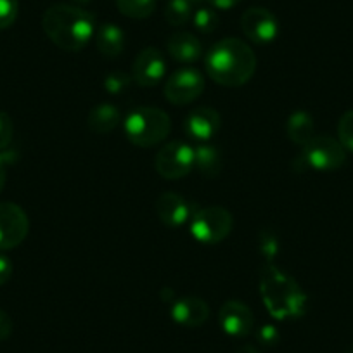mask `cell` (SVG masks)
<instances>
[{
	"instance_id": "obj_1",
	"label": "cell",
	"mask_w": 353,
	"mask_h": 353,
	"mask_svg": "<svg viewBox=\"0 0 353 353\" xmlns=\"http://www.w3.org/2000/svg\"><path fill=\"white\" fill-rule=\"evenodd\" d=\"M205 68L215 83L241 87L253 78L256 71V56L243 40L223 39L208 50Z\"/></svg>"
},
{
	"instance_id": "obj_2",
	"label": "cell",
	"mask_w": 353,
	"mask_h": 353,
	"mask_svg": "<svg viewBox=\"0 0 353 353\" xmlns=\"http://www.w3.org/2000/svg\"><path fill=\"white\" fill-rule=\"evenodd\" d=\"M42 28L50 42L61 50L78 52L94 37L96 18L78 6L56 4L43 14Z\"/></svg>"
},
{
	"instance_id": "obj_3",
	"label": "cell",
	"mask_w": 353,
	"mask_h": 353,
	"mask_svg": "<svg viewBox=\"0 0 353 353\" xmlns=\"http://www.w3.org/2000/svg\"><path fill=\"white\" fill-rule=\"evenodd\" d=\"M260 294L265 308L277 321L300 319L307 312V294L300 284L274 263L260 272Z\"/></svg>"
},
{
	"instance_id": "obj_4",
	"label": "cell",
	"mask_w": 353,
	"mask_h": 353,
	"mask_svg": "<svg viewBox=\"0 0 353 353\" xmlns=\"http://www.w3.org/2000/svg\"><path fill=\"white\" fill-rule=\"evenodd\" d=\"M123 130L128 141L137 148H152L168 137L172 120L163 110L141 106L128 114Z\"/></svg>"
},
{
	"instance_id": "obj_5",
	"label": "cell",
	"mask_w": 353,
	"mask_h": 353,
	"mask_svg": "<svg viewBox=\"0 0 353 353\" xmlns=\"http://www.w3.org/2000/svg\"><path fill=\"white\" fill-rule=\"evenodd\" d=\"M234 225L232 215L222 206H206L191 216V234L203 244L222 243Z\"/></svg>"
},
{
	"instance_id": "obj_6",
	"label": "cell",
	"mask_w": 353,
	"mask_h": 353,
	"mask_svg": "<svg viewBox=\"0 0 353 353\" xmlns=\"http://www.w3.org/2000/svg\"><path fill=\"white\" fill-rule=\"evenodd\" d=\"M301 159L307 168L327 172V170L341 168L345 165L346 152L341 142L336 139L327 137V135H315L308 144L303 145Z\"/></svg>"
},
{
	"instance_id": "obj_7",
	"label": "cell",
	"mask_w": 353,
	"mask_h": 353,
	"mask_svg": "<svg viewBox=\"0 0 353 353\" xmlns=\"http://www.w3.org/2000/svg\"><path fill=\"white\" fill-rule=\"evenodd\" d=\"M194 166V149L181 141L163 145L154 158V168L166 181H176L188 175Z\"/></svg>"
},
{
	"instance_id": "obj_8",
	"label": "cell",
	"mask_w": 353,
	"mask_h": 353,
	"mask_svg": "<svg viewBox=\"0 0 353 353\" xmlns=\"http://www.w3.org/2000/svg\"><path fill=\"white\" fill-rule=\"evenodd\" d=\"M205 90V78L192 68L179 70L166 80L165 97L175 106H185L198 99Z\"/></svg>"
},
{
	"instance_id": "obj_9",
	"label": "cell",
	"mask_w": 353,
	"mask_h": 353,
	"mask_svg": "<svg viewBox=\"0 0 353 353\" xmlns=\"http://www.w3.org/2000/svg\"><path fill=\"white\" fill-rule=\"evenodd\" d=\"M30 230L25 210L16 203H0V251L12 250L26 239Z\"/></svg>"
},
{
	"instance_id": "obj_10",
	"label": "cell",
	"mask_w": 353,
	"mask_h": 353,
	"mask_svg": "<svg viewBox=\"0 0 353 353\" xmlns=\"http://www.w3.org/2000/svg\"><path fill=\"white\" fill-rule=\"evenodd\" d=\"M241 28L251 42L270 43L277 39L279 23L269 9L250 8L241 16Z\"/></svg>"
},
{
	"instance_id": "obj_11",
	"label": "cell",
	"mask_w": 353,
	"mask_h": 353,
	"mask_svg": "<svg viewBox=\"0 0 353 353\" xmlns=\"http://www.w3.org/2000/svg\"><path fill=\"white\" fill-rule=\"evenodd\" d=\"M166 71L165 57L156 47H148L137 54L132 66V80L141 87H154L163 80Z\"/></svg>"
},
{
	"instance_id": "obj_12",
	"label": "cell",
	"mask_w": 353,
	"mask_h": 353,
	"mask_svg": "<svg viewBox=\"0 0 353 353\" xmlns=\"http://www.w3.org/2000/svg\"><path fill=\"white\" fill-rule=\"evenodd\" d=\"M219 322L229 336L243 338L253 331L254 317L248 305L237 300H229L222 305L219 312Z\"/></svg>"
},
{
	"instance_id": "obj_13",
	"label": "cell",
	"mask_w": 353,
	"mask_h": 353,
	"mask_svg": "<svg viewBox=\"0 0 353 353\" xmlns=\"http://www.w3.org/2000/svg\"><path fill=\"white\" fill-rule=\"evenodd\" d=\"M210 317V307L205 300L196 296L179 298L172 305V319L184 327H199Z\"/></svg>"
},
{
	"instance_id": "obj_14",
	"label": "cell",
	"mask_w": 353,
	"mask_h": 353,
	"mask_svg": "<svg viewBox=\"0 0 353 353\" xmlns=\"http://www.w3.org/2000/svg\"><path fill=\"white\" fill-rule=\"evenodd\" d=\"M185 132L196 141H210L220 128V113L213 108H196L185 118Z\"/></svg>"
},
{
	"instance_id": "obj_15",
	"label": "cell",
	"mask_w": 353,
	"mask_h": 353,
	"mask_svg": "<svg viewBox=\"0 0 353 353\" xmlns=\"http://www.w3.org/2000/svg\"><path fill=\"white\" fill-rule=\"evenodd\" d=\"M156 215L165 225L168 227H181L184 225L191 215V206L175 192H165L156 201ZM192 216V215H191Z\"/></svg>"
},
{
	"instance_id": "obj_16",
	"label": "cell",
	"mask_w": 353,
	"mask_h": 353,
	"mask_svg": "<svg viewBox=\"0 0 353 353\" xmlns=\"http://www.w3.org/2000/svg\"><path fill=\"white\" fill-rule=\"evenodd\" d=\"M166 50L179 63H196L203 56V46L199 39L191 33H175L166 42Z\"/></svg>"
},
{
	"instance_id": "obj_17",
	"label": "cell",
	"mask_w": 353,
	"mask_h": 353,
	"mask_svg": "<svg viewBox=\"0 0 353 353\" xmlns=\"http://www.w3.org/2000/svg\"><path fill=\"white\" fill-rule=\"evenodd\" d=\"M120 121H121V113L118 111V108L108 103H103L99 104V106L92 108L87 118L88 128H90L94 134H99V135L111 134V132L120 125Z\"/></svg>"
},
{
	"instance_id": "obj_18",
	"label": "cell",
	"mask_w": 353,
	"mask_h": 353,
	"mask_svg": "<svg viewBox=\"0 0 353 353\" xmlns=\"http://www.w3.org/2000/svg\"><path fill=\"white\" fill-rule=\"evenodd\" d=\"M96 47L103 56L118 57L125 49V33L114 23H106L96 32Z\"/></svg>"
},
{
	"instance_id": "obj_19",
	"label": "cell",
	"mask_w": 353,
	"mask_h": 353,
	"mask_svg": "<svg viewBox=\"0 0 353 353\" xmlns=\"http://www.w3.org/2000/svg\"><path fill=\"white\" fill-rule=\"evenodd\" d=\"M286 134L291 142L298 145H305L315 137V125L314 120L305 111H294L286 123Z\"/></svg>"
},
{
	"instance_id": "obj_20",
	"label": "cell",
	"mask_w": 353,
	"mask_h": 353,
	"mask_svg": "<svg viewBox=\"0 0 353 353\" xmlns=\"http://www.w3.org/2000/svg\"><path fill=\"white\" fill-rule=\"evenodd\" d=\"M194 166L208 179H215L220 175L223 166L222 152L215 145H199L194 149Z\"/></svg>"
},
{
	"instance_id": "obj_21",
	"label": "cell",
	"mask_w": 353,
	"mask_h": 353,
	"mask_svg": "<svg viewBox=\"0 0 353 353\" xmlns=\"http://www.w3.org/2000/svg\"><path fill=\"white\" fill-rule=\"evenodd\" d=\"M117 8L130 19H148L156 11V0H117Z\"/></svg>"
},
{
	"instance_id": "obj_22",
	"label": "cell",
	"mask_w": 353,
	"mask_h": 353,
	"mask_svg": "<svg viewBox=\"0 0 353 353\" xmlns=\"http://www.w3.org/2000/svg\"><path fill=\"white\" fill-rule=\"evenodd\" d=\"M165 19L172 26H182L192 18V4L189 0H166Z\"/></svg>"
},
{
	"instance_id": "obj_23",
	"label": "cell",
	"mask_w": 353,
	"mask_h": 353,
	"mask_svg": "<svg viewBox=\"0 0 353 353\" xmlns=\"http://www.w3.org/2000/svg\"><path fill=\"white\" fill-rule=\"evenodd\" d=\"M192 21H194L196 30L201 33H213L219 28V14L213 8H201L192 14Z\"/></svg>"
},
{
	"instance_id": "obj_24",
	"label": "cell",
	"mask_w": 353,
	"mask_h": 353,
	"mask_svg": "<svg viewBox=\"0 0 353 353\" xmlns=\"http://www.w3.org/2000/svg\"><path fill=\"white\" fill-rule=\"evenodd\" d=\"M132 74L125 73V71H113L106 77L104 80V88L108 92L113 94V96H118V94H123L132 83Z\"/></svg>"
},
{
	"instance_id": "obj_25",
	"label": "cell",
	"mask_w": 353,
	"mask_h": 353,
	"mask_svg": "<svg viewBox=\"0 0 353 353\" xmlns=\"http://www.w3.org/2000/svg\"><path fill=\"white\" fill-rule=\"evenodd\" d=\"M339 142L345 149L353 151V110L346 111L338 123Z\"/></svg>"
},
{
	"instance_id": "obj_26",
	"label": "cell",
	"mask_w": 353,
	"mask_h": 353,
	"mask_svg": "<svg viewBox=\"0 0 353 353\" xmlns=\"http://www.w3.org/2000/svg\"><path fill=\"white\" fill-rule=\"evenodd\" d=\"M18 0H0V30L11 28L18 19Z\"/></svg>"
},
{
	"instance_id": "obj_27",
	"label": "cell",
	"mask_w": 353,
	"mask_h": 353,
	"mask_svg": "<svg viewBox=\"0 0 353 353\" xmlns=\"http://www.w3.org/2000/svg\"><path fill=\"white\" fill-rule=\"evenodd\" d=\"M258 241H260V251L267 260H272L274 256L277 254V250H279V243H277V237L274 232H260L258 236Z\"/></svg>"
},
{
	"instance_id": "obj_28",
	"label": "cell",
	"mask_w": 353,
	"mask_h": 353,
	"mask_svg": "<svg viewBox=\"0 0 353 353\" xmlns=\"http://www.w3.org/2000/svg\"><path fill=\"white\" fill-rule=\"evenodd\" d=\"M12 135H14V125H12L11 117L0 111V151H6L9 148Z\"/></svg>"
},
{
	"instance_id": "obj_29",
	"label": "cell",
	"mask_w": 353,
	"mask_h": 353,
	"mask_svg": "<svg viewBox=\"0 0 353 353\" xmlns=\"http://www.w3.org/2000/svg\"><path fill=\"white\" fill-rule=\"evenodd\" d=\"M256 339L261 346H265V348H270V346H276L277 343H279L281 336H279V331H277L274 325L267 324V325H261V327L258 329Z\"/></svg>"
},
{
	"instance_id": "obj_30",
	"label": "cell",
	"mask_w": 353,
	"mask_h": 353,
	"mask_svg": "<svg viewBox=\"0 0 353 353\" xmlns=\"http://www.w3.org/2000/svg\"><path fill=\"white\" fill-rule=\"evenodd\" d=\"M16 159V154L11 151H0V192L6 185V175H8V166L12 165Z\"/></svg>"
},
{
	"instance_id": "obj_31",
	"label": "cell",
	"mask_w": 353,
	"mask_h": 353,
	"mask_svg": "<svg viewBox=\"0 0 353 353\" xmlns=\"http://www.w3.org/2000/svg\"><path fill=\"white\" fill-rule=\"evenodd\" d=\"M12 276V261L8 256L0 254V286H4Z\"/></svg>"
},
{
	"instance_id": "obj_32",
	"label": "cell",
	"mask_w": 353,
	"mask_h": 353,
	"mask_svg": "<svg viewBox=\"0 0 353 353\" xmlns=\"http://www.w3.org/2000/svg\"><path fill=\"white\" fill-rule=\"evenodd\" d=\"M12 332V321L8 312L0 310V341H4L11 336Z\"/></svg>"
},
{
	"instance_id": "obj_33",
	"label": "cell",
	"mask_w": 353,
	"mask_h": 353,
	"mask_svg": "<svg viewBox=\"0 0 353 353\" xmlns=\"http://www.w3.org/2000/svg\"><path fill=\"white\" fill-rule=\"evenodd\" d=\"M213 9H219V11H229V9L236 8L241 0H206Z\"/></svg>"
},
{
	"instance_id": "obj_34",
	"label": "cell",
	"mask_w": 353,
	"mask_h": 353,
	"mask_svg": "<svg viewBox=\"0 0 353 353\" xmlns=\"http://www.w3.org/2000/svg\"><path fill=\"white\" fill-rule=\"evenodd\" d=\"M236 353H260V352H258L253 345H244V346H241Z\"/></svg>"
},
{
	"instance_id": "obj_35",
	"label": "cell",
	"mask_w": 353,
	"mask_h": 353,
	"mask_svg": "<svg viewBox=\"0 0 353 353\" xmlns=\"http://www.w3.org/2000/svg\"><path fill=\"white\" fill-rule=\"evenodd\" d=\"M71 2H73L74 6H78V8H80V6L88 4V2H90V0H71Z\"/></svg>"
},
{
	"instance_id": "obj_36",
	"label": "cell",
	"mask_w": 353,
	"mask_h": 353,
	"mask_svg": "<svg viewBox=\"0 0 353 353\" xmlns=\"http://www.w3.org/2000/svg\"><path fill=\"white\" fill-rule=\"evenodd\" d=\"M346 353H353V345H352V346H350V348H348V350H346Z\"/></svg>"
},
{
	"instance_id": "obj_37",
	"label": "cell",
	"mask_w": 353,
	"mask_h": 353,
	"mask_svg": "<svg viewBox=\"0 0 353 353\" xmlns=\"http://www.w3.org/2000/svg\"><path fill=\"white\" fill-rule=\"evenodd\" d=\"M189 2H191V4H196V2H201V0H189Z\"/></svg>"
}]
</instances>
